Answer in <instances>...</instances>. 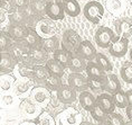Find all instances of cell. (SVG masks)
<instances>
[{
    "label": "cell",
    "instance_id": "cell-45",
    "mask_svg": "<svg viewBox=\"0 0 132 125\" xmlns=\"http://www.w3.org/2000/svg\"><path fill=\"white\" fill-rule=\"evenodd\" d=\"M14 8H21L25 9L29 6V0H10Z\"/></svg>",
    "mask_w": 132,
    "mask_h": 125
},
{
    "label": "cell",
    "instance_id": "cell-31",
    "mask_svg": "<svg viewBox=\"0 0 132 125\" xmlns=\"http://www.w3.org/2000/svg\"><path fill=\"white\" fill-rule=\"evenodd\" d=\"M34 64L28 62H19L17 64V71L20 78L24 79H32L34 75Z\"/></svg>",
    "mask_w": 132,
    "mask_h": 125
},
{
    "label": "cell",
    "instance_id": "cell-52",
    "mask_svg": "<svg viewBox=\"0 0 132 125\" xmlns=\"http://www.w3.org/2000/svg\"><path fill=\"white\" fill-rule=\"evenodd\" d=\"M130 60L132 61V48H131V50H130Z\"/></svg>",
    "mask_w": 132,
    "mask_h": 125
},
{
    "label": "cell",
    "instance_id": "cell-40",
    "mask_svg": "<svg viewBox=\"0 0 132 125\" xmlns=\"http://www.w3.org/2000/svg\"><path fill=\"white\" fill-rule=\"evenodd\" d=\"M35 122L37 125H56L55 118L48 112H42L40 115L35 118Z\"/></svg>",
    "mask_w": 132,
    "mask_h": 125
},
{
    "label": "cell",
    "instance_id": "cell-25",
    "mask_svg": "<svg viewBox=\"0 0 132 125\" xmlns=\"http://www.w3.org/2000/svg\"><path fill=\"white\" fill-rule=\"evenodd\" d=\"M119 90H121V84L119 81V78L114 73H108L106 84H105V91L113 95Z\"/></svg>",
    "mask_w": 132,
    "mask_h": 125
},
{
    "label": "cell",
    "instance_id": "cell-4",
    "mask_svg": "<svg viewBox=\"0 0 132 125\" xmlns=\"http://www.w3.org/2000/svg\"><path fill=\"white\" fill-rule=\"evenodd\" d=\"M115 35L114 32L111 28L105 27V26H100L97 28V31L95 32L94 35V41L96 45L101 48H108L110 47L112 42L114 41Z\"/></svg>",
    "mask_w": 132,
    "mask_h": 125
},
{
    "label": "cell",
    "instance_id": "cell-50",
    "mask_svg": "<svg viewBox=\"0 0 132 125\" xmlns=\"http://www.w3.org/2000/svg\"><path fill=\"white\" fill-rule=\"evenodd\" d=\"M81 125H94L93 123H90V122H82Z\"/></svg>",
    "mask_w": 132,
    "mask_h": 125
},
{
    "label": "cell",
    "instance_id": "cell-23",
    "mask_svg": "<svg viewBox=\"0 0 132 125\" xmlns=\"http://www.w3.org/2000/svg\"><path fill=\"white\" fill-rule=\"evenodd\" d=\"M66 15L70 17H77L81 14V6L77 0H61Z\"/></svg>",
    "mask_w": 132,
    "mask_h": 125
},
{
    "label": "cell",
    "instance_id": "cell-10",
    "mask_svg": "<svg viewBox=\"0 0 132 125\" xmlns=\"http://www.w3.org/2000/svg\"><path fill=\"white\" fill-rule=\"evenodd\" d=\"M65 10L62 1H48L46 7V16L52 20H62L65 17Z\"/></svg>",
    "mask_w": 132,
    "mask_h": 125
},
{
    "label": "cell",
    "instance_id": "cell-17",
    "mask_svg": "<svg viewBox=\"0 0 132 125\" xmlns=\"http://www.w3.org/2000/svg\"><path fill=\"white\" fill-rule=\"evenodd\" d=\"M76 53L80 54L81 57H83L86 61H93L95 57H96L97 52H96V48L93 46V44H92L90 41L84 39V41H82V43L78 45Z\"/></svg>",
    "mask_w": 132,
    "mask_h": 125
},
{
    "label": "cell",
    "instance_id": "cell-16",
    "mask_svg": "<svg viewBox=\"0 0 132 125\" xmlns=\"http://www.w3.org/2000/svg\"><path fill=\"white\" fill-rule=\"evenodd\" d=\"M114 29L117 35L129 37L132 35V19L130 18H120L114 22Z\"/></svg>",
    "mask_w": 132,
    "mask_h": 125
},
{
    "label": "cell",
    "instance_id": "cell-39",
    "mask_svg": "<svg viewBox=\"0 0 132 125\" xmlns=\"http://www.w3.org/2000/svg\"><path fill=\"white\" fill-rule=\"evenodd\" d=\"M45 86L47 87L51 91H57L59 88L63 86L62 78L61 77H57V75L51 74V75H49V78L45 81Z\"/></svg>",
    "mask_w": 132,
    "mask_h": 125
},
{
    "label": "cell",
    "instance_id": "cell-28",
    "mask_svg": "<svg viewBox=\"0 0 132 125\" xmlns=\"http://www.w3.org/2000/svg\"><path fill=\"white\" fill-rule=\"evenodd\" d=\"M40 46L47 52V53H54L56 50L59 48V39L56 36H49V37H44L42 39Z\"/></svg>",
    "mask_w": 132,
    "mask_h": 125
},
{
    "label": "cell",
    "instance_id": "cell-20",
    "mask_svg": "<svg viewBox=\"0 0 132 125\" xmlns=\"http://www.w3.org/2000/svg\"><path fill=\"white\" fill-rule=\"evenodd\" d=\"M29 57L35 64H46V62L49 60L48 53L42 46L31 47L29 50Z\"/></svg>",
    "mask_w": 132,
    "mask_h": 125
},
{
    "label": "cell",
    "instance_id": "cell-27",
    "mask_svg": "<svg viewBox=\"0 0 132 125\" xmlns=\"http://www.w3.org/2000/svg\"><path fill=\"white\" fill-rule=\"evenodd\" d=\"M72 55H73L72 52H68V51L64 50V48H58V50H56L54 53H53V58H54L56 61H58L64 68H68L70 67V63H71Z\"/></svg>",
    "mask_w": 132,
    "mask_h": 125
},
{
    "label": "cell",
    "instance_id": "cell-9",
    "mask_svg": "<svg viewBox=\"0 0 132 125\" xmlns=\"http://www.w3.org/2000/svg\"><path fill=\"white\" fill-rule=\"evenodd\" d=\"M34 84L30 81H28L27 79H19V80H16L15 85H14V94L17 96L18 98H28V96L31 94V90L34 89Z\"/></svg>",
    "mask_w": 132,
    "mask_h": 125
},
{
    "label": "cell",
    "instance_id": "cell-43",
    "mask_svg": "<svg viewBox=\"0 0 132 125\" xmlns=\"http://www.w3.org/2000/svg\"><path fill=\"white\" fill-rule=\"evenodd\" d=\"M16 95H10V94H6V95H2L1 97V106L5 107V108H10L15 105L16 103V98H15Z\"/></svg>",
    "mask_w": 132,
    "mask_h": 125
},
{
    "label": "cell",
    "instance_id": "cell-2",
    "mask_svg": "<svg viewBox=\"0 0 132 125\" xmlns=\"http://www.w3.org/2000/svg\"><path fill=\"white\" fill-rule=\"evenodd\" d=\"M82 122L83 115L75 108H66L56 117V124L58 125H81Z\"/></svg>",
    "mask_w": 132,
    "mask_h": 125
},
{
    "label": "cell",
    "instance_id": "cell-46",
    "mask_svg": "<svg viewBox=\"0 0 132 125\" xmlns=\"http://www.w3.org/2000/svg\"><path fill=\"white\" fill-rule=\"evenodd\" d=\"M125 114H127V117L130 121H132V106H128L125 108Z\"/></svg>",
    "mask_w": 132,
    "mask_h": 125
},
{
    "label": "cell",
    "instance_id": "cell-34",
    "mask_svg": "<svg viewBox=\"0 0 132 125\" xmlns=\"http://www.w3.org/2000/svg\"><path fill=\"white\" fill-rule=\"evenodd\" d=\"M16 82L15 77H12L10 73H1L0 74V89L2 93L10 90L14 88V85Z\"/></svg>",
    "mask_w": 132,
    "mask_h": 125
},
{
    "label": "cell",
    "instance_id": "cell-18",
    "mask_svg": "<svg viewBox=\"0 0 132 125\" xmlns=\"http://www.w3.org/2000/svg\"><path fill=\"white\" fill-rule=\"evenodd\" d=\"M96 103L110 115L115 112V104L113 100V96L109 93H102L96 97Z\"/></svg>",
    "mask_w": 132,
    "mask_h": 125
},
{
    "label": "cell",
    "instance_id": "cell-35",
    "mask_svg": "<svg viewBox=\"0 0 132 125\" xmlns=\"http://www.w3.org/2000/svg\"><path fill=\"white\" fill-rule=\"evenodd\" d=\"M106 7L112 15H119L124 9V0H106Z\"/></svg>",
    "mask_w": 132,
    "mask_h": 125
},
{
    "label": "cell",
    "instance_id": "cell-29",
    "mask_svg": "<svg viewBox=\"0 0 132 125\" xmlns=\"http://www.w3.org/2000/svg\"><path fill=\"white\" fill-rule=\"evenodd\" d=\"M42 39L43 37L37 33V31L34 27H30V31H29L28 35L26 36V38L22 42H25L26 45L31 48V47H36V46H40L42 44Z\"/></svg>",
    "mask_w": 132,
    "mask_h": 125
},
{
    "label": "cell",
    "instance_id": "cell-48",
    "mask_svg": "<svg viewBox=\"0 0 132 125\" xmlns=\"http://www.w3.org/2000/svg\"><path fill=\"white\" fill-rule=\"evenodd\" d=\"M19 125H37V124H36L35 121L34 122L32 121H24V122H21Z\"/></svg>",
    "mask_w": 132,
    "mask_h": 125
},
{
    "label": "cell",
    "instance_id": "cell-37",
    "mask_svg": "<svg viewBox=\"0 0 132 125\" xmlns=\"http://www.w3.org/2000/svg\"><path fill=\"white\" fill-rule=\"evenodd\" d=\"M120 74L122 80L127 84H132V61H125L121 67Z\"/></svg>",
    "mask_w": 132,
    "mask_h": 125
},
{
    "label": "cell",
    "instance_id": "cell-11",
    "mask_svg": "<svg viewBox=\"0 0 132 125\" xmlns=\"http://www.w3.org/2000/svg\"><path fill=\"white\" fill-rule=\"evenodd\" d=\"M67 82L71 87H73L76 91H82L88 89V78H85L78 72H72L67 78Z\"/></svg>",
    "mask_w": 132,
    "mask_h": 125
},
{
    "label": "cell",
    "instance_id": "cell-13",
    "mask_svg": "<svg viewBox=\"0 0 132 125\" xmlns=\"http://www.w3.org/2000/svg\"><path fill=\"white\" fill-rule=\"evenodd\" d=\"M28 8V7H27ZM27 8H12L9 11V23L10 24H20V25H28L29 23V15Z\"/></svg>",
    "mask_w": 132,
    "mask_h": 125
},
{
    "label": "cell",
    "instance_id": "cell-53",
    "mask_svg": "<svg viewBox=\"0 0 132 125\" xmlns=\"http://www.w3.org/2000/svg\"><path fill=\"white\" fill-rule=\"evenodd\" d=\"M48 1H61V0H48Z\"/></svg>",
    "mask_w": 132,
    "mask_h": 125
},
{
    "label": "cell",
    "instance_id": "cell-33",
    "mask_svg": "<svg viewBox=\"0 0 132 125\" xmlns=\"http://www.w3.org/2000/svg\"><path fill=\"white\" fill-rule=\"evenodd\" d=\"M48 0H30L29 1V7L31 10L37 14L40 17H44L46 15V7H47Z\"/></svg>",
    "mask_w": 132,
    "mask_h": 125
},
{
    "label": "cell",
    "instance_id": "cell-47",
    "mask_svg": "<svg viewBox=\"0 0 132 125\" xmlns=\"http://www.w3.org/2000/svg\"><path fill=\"white\" fill-rule=\"evenodd\" d=\"M127 97H128V104H129V106H132V89L127 91Z\"/></svg>",
    "mask_w": 132,
    "mask_h": 125
},
{
    "label": "cell",
    "instance_id": "cell-30",
    "mask_svg": "<svg viewBox=\"0 0 132 125\" xmlns=\"http://www.w3.org/2000/svg\"><path fill=\"white\" fill-rule=\"evenodd\" d=\"M105 84H106V74L98 78H88V88L93 93L105 91Z\"/></svg>",
    "mask_w": 132,
    "mask_h": 125
},
{
    "label": "cell",
    "instance_id": "cell-15",
    "mask_svg": "<svg viewBox=\"0 0 132 125\" xmlns=\"http://www.w3.org/2000/svg\"><path fill=\"white\" fill-rule=\"evenodd\" d=\"M30 27L28 25H20V24H9L8 33L14 41H24L26 36L28 35Z\"/></svg>",
    "mask_w": 132,
    "mask_h": 125
},
{
    "label": "cell",
    "instance_id": "cell-3",
    "mask_svg": "<svg viewBox=\"0 0 132 125\" xmlns=\"http://www.w3.org/2000/svg\"><path fill=\"white\" fill-rule=\"evenodd\" d=\"M82 43V38L77 32L74 29H66L62 36V48L75 53L78 45Z\"/></svg>",
    "mask_w": 132,
    "mask_h": 125
},
{
    "label": "cell",
    "instance_id": "cell-32",
    "mask_svg": "<svg viewBox=\"0 0 132 125\" xmlns=\"http://www.w3.org/2000/svg\"><path fill=\"white\" fill-rule=\"evenodd\" d=\"M46 67L51 72V74L53 75H57V77H61L63 78V75H64V67L59 63L58 61H56L54 58L53 59H49V60L46 62Z\"/></svg>",
    "mask_w": 132,
    "mask_h": 125
},
{
    "label": "cell",
    "instance_id": "cell-21",
    "mask_svg": "<svg viewBox=\"0 0 132 125\" xmlns=\"http://www.w3.org/2000/svg\"><path fill=\"white\" fill-rule=\"evenodd\" d=\"M78 100H80V104L83 109L91 112V109L93 108L95 105H96V98L93 96V94L90 93V91H82L78 96Z\"/></svg>",
    "mask_w": 132,
    "mask_h": 125
},
{
    "label": "cell",
    "instance_id": "cell-42",
    "mask_svg": "<svg viewBox=\"0 0 132 125\" xmlns=\"http://www.w3.org/2000/svg\"><path fill=\"white\" fill-rule=\"evenodd\" d=\"M95 62H97V63L105 70V72H111L112 69H113L110 60H109L106 55L103 54V53H97L96 54V57H95Z\"/></svg>",
    "mask_w": 132,
    "mask_h": 125
},
{
    "label": "cell",
    "instance_id": "cell-26",
    "mask_svg": "<svg viewBox=\"0 0 132 125\" xmlns=\"http://www.w3.org/2000/svg\"><path fill=\"white\" fill-rule=\"evenodd\" d=\"M51 75V72L45 64H35L32 80L37 82H45Z\"/></svg>",
    "mask_w": 132,
    "mask_h": 125
},
{
    "label": "cell",
    "instance_id": "cell-19",
    "mask_svg": "<svg viewBox=\"0 0 132 125\" xmlns=\"http://www.w3.org/2000/svg\"><path fill=\"white\" fill-rule=\"evenodd\" d=\"M17 61L11 57L9 52H2L0 61V71L1 73H11L17 67Z\"/></svg>",
    "mask_w": 132,
    "mask_h": 125
},
{
    "label": "cell",
    "instance_id": "cell-49",
    "mask_svg": "<svg viewBox=\"0 0 132 125\" xmlns=\"http://www.w3.org/2000/svg\"><path fill=\"white\" fill-rule=\"evenodd\" d=\"M97 125H111V123L106 120V121H103V122H100V123H97Z\"/></svg>",
    "mask_w": 132,
    "mask_h": 125
},
{
    "label": "cell",
    "instance_id": "cell-41",
    "mask_svg": "<svg viewBox=\"0 0 132 125\" xmlns=\"http://www.w3.org/2000/svg\"><path fill=\"white\" fill-rule=\"evenodd\" d=\"M11 36L9 35L8 32L2 31L0 33V50L1 52H8L11 46Z\"/></svg>",
    "mask_w": 132,
    "mask_h": 125
},
{
    "label": "cell",
    "instance_id": "cell-5",
    "mask_svg": "<svg viewBox=\"0 0 132 125\" xmlns=\"http://www.w3.org/2000/svg\"><path fill=\"white\" fill-rule=\"evenodd\" d=\"M30 97L42 108H45L49 105V101L52 98V91L46 86H36L31 90Z\"/></svg>",
    "mask_w": 132,
    "mask_h": 125
},
{
    "label": "cell",
    "instance_id": "cell-51",
    "mask_svg": "<svg viewBox=\"0 0 132 125\" xmlns=\"http://www.w3.org/2000/svg\"><path fill=\"white\" fill-rule=\"evenodd\" d=\"M125 125H132V121L129 120V122H127V123H125Z\"/></svg>",
    "mask_w": 132,
    "mask_h": 125
},
{
    "label": "cell",
    "instance_id": "cell-55",
    "mask_svg": "<svg viewBox=\"0 0 132 125\" xmlns=\"http://www.w3.org/2000/svg\"><path fill=\"white\" fill-rule=\"evenodd\" d=\"M130 4H131V6H132V0H130Z\"/></svg>",
    "mask_w": 132,
    "mask_h": 125
},
{
    "label": "cell",
    "instance_id": "cell-12",
    "mask_svg": "<svg viewBox=\"0 0 132 125\" xmlns=\"http://www.w3.org/2000/svg\"><path fill=\"white\" fill-rule=\"evenodd\" d=\"M54 20H52L51 18L49 19H45L43 17L37 23V25L35 26V29L37 31V33L42 36L43 38L44 37H49V36H54L56 28L54 26Z\"/></svg>",
    "mask_w": 132,
    "mask_h": 125
},
{
    "label": "cell",
    "instance_id": "cell-56",
    "mask_svg": "<svg viewBox=\"0 0 132 125\" xmlns=\"http://www.w3.org/2000/svg\"><path fill=\"white\" fill-rule=\"evenodd\" d=\"M29 1H30V0H29Z\"/></svg>",
    "mask_w": 132,
    "mask_h": 125
},
{
    "label": "cell",
    "instance_id": "cell-8",
    "mask_svg": "<svg viewBox=\"0 0 132 125\" xmlns=\"http://www.w3.org/2000/svg\"><path fill=\"white\" fill-rule=\"evenodd\" d=\"M29 50H30V48L26 45L25 42L15 41L14 43L11 44V46L8 52L11 54V57L17 61V63H19V62L24 61L29 55Z\"/></svg>",
    "mask_w": 132,
    "mask_h": 125
},
{
    "label": "cell",
    "instance_id": "cell-54",
    "mask_svg": "<svg viewBox=\"0 0 132 125\" xmlns=\"http://www.w3.org/2000/svg\"><path fill=\"white\" fill-rule=\"evenodd\" d=\"M6 125H14V124H10V123H9V124H6Z\"/></svg>",
    "mask_w": 132,
    "mask_h": 125
},
{
    "label": "cell",
    "instance_id": "cell-1",
    "mask_svg": "<svg viewBox=\"0 0 132 125\" xmlns=\"http://www.w3.org/2000/svg\"><path fill=\"white\" fill-rule=\"evenodd\" d=\"M83 14L88 22H91L94 25H97L100 24L104 16V7L98 1H90L84 6Z\"/></svg>",
    "mask_w": 132,
    "mask_h": 125
},
{
    "label": "cell",
    "instance_id": "cell-6",
    "mask_svg": "<svg viewBox=\"0 0 132 125\" xmlns=\"http://www.w3.org/2000/svg\"><path fill=\"white\" fill-rule=\"evenodd\" d=\"M19 112L27 118H37L42 113V107L32 99L24 98L19 104Z\"/></svg>",
    "mask_w": 132,
    "mask_h": 125
},
{
    "label": "cell",
    "instance_id": "cell-7",
    "mask_svg": "<svg viewBox=\"0 0 132 125\" xmlns=\"http://www.w3.org/2000/svg\"><path fill=\"white\" fill-rule=\"evenodd\" d=\"M129 50V39L123 36H117L112 44L109 47V52L114 58H122L128 53Z\"/></svg>",
    "mask_w": 132,
    "mask_h": 125
},
{
    "label": "cell",
    "instance_id": "cell-36",
    "mask_svg": "<svg viewBox=\"0 0 132 125\" xmlns=\"http://www.w3.org/2000/svg\"><path fill=\"white\" fill-rule=\"evenodd\" d=\"M112 96H113V100H114V104H115V106H117V107L122 108V109H125V108L129 106L128 97H127V91L119 90L115 94L112 95Z\"/></svg>",
    "mask_w": 132,
    "mask_h": 125
},
{
    "label": "cell",
    "instance_id": "cell-24",
    "mask_svg": "<svg viewBox=\"0 0 132 125\" xmlns=\"http://www.w3.org/2000/svg\"><path fill=\"white\" fill-rule=\"evenodd\" d=\"M85 72L87 74V78H98V77H103V75L106 74L104 69L97 62H93V61H87Z\"/></svg>",
    "mask_w": 132,
    "mask_h": 125
},
{
    "label": "cell",
    "instance_id": "cell-14",
    "mask_svg": "<svg viewBox=\"0 0 132 125\" xmlns=\"http://www.w3.org/2000/svg\"><path fill=\"white\" fill-rule=\"evenodd\" d=\"M57 95L61 103L65 105L73 104L76 100V90L70 85H63L57 90Z\"/></svg>",
    "mask_w": 132,
    "mask_h": 125
},
{
    "label": "cell",
    "instance_id": "cell-44",
    "mask_svg": "<svg viewBox=\"0 0 132 125\" xmlns=\"http://www.w3.org/2000/svg\"><path fill=\"white\" fill-rule=\"evenodd\" d=\"M108 121L111 123V125H125L124 118L118 113H112L108 116Z\"/></svg>",
    "mask_w": 132,
    "mask_h": 125
},
{
    "label": "cell",
    "instance_id": "cell-38",
    "mask_svg": "<svg viewBox=\"0 0 132 125\" xmlns=\"http://www.w3.org/2000/svg\"><path fill=\"white\" fill-rule=\"evenodd\" d=\"M91 116L94 118L95 121L97 122V123H100V122H103V121H106L108 120V113L105 112L103 108H102L100 105L96 103V105L91 109Z\"/></svg>",
    "mask_w": 132,
    "mask_h": 125
},
{
    "label": "cell",
    "instance_id": "cell-22",
    "mask_svg": "<svg viewBox=\"0 0 132 125\" xmlns=\"http://www.w3.org/2000/svg\"><path fill=\"white\" fill-rule=\"evenodd\" d=\"M86 65H87L86 60L75 52V53H73V55H72L71 63H70V67L68 68L71 69L72 72H78V73H80V72L84 71L85 69H86Z\"/></svg>",
    "mask_w": 132,
    "mask_h": 125
}]
</instances>
